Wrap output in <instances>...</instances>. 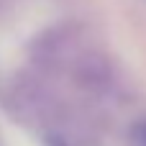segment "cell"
Wrapping results in <instances>:
<instances>
[{
    "label": "cell",
    "instance_id": "cell-1",
    "mask_svg": "<svg viewBox=\"0 0 146 146\" xmlns=\"http://www.w3.org/2000/svg\"><path fill=\"white\" fill-rule=\"evenodd\" d=\"M139 139H141V144L146 146V123L141 126V128H139Z\"/></svg>",
    "mask_w": 146,
    "mask_h": 146
}]
</instances>
